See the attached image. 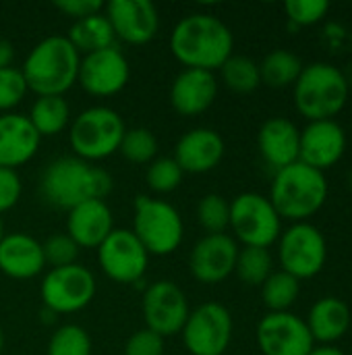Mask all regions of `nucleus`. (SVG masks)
I'll list each match as a JSON object with an SVG mask.
<instances>
[{
	"mask_svg": "<svg viewBox=\"0 0 352 355\" xmlns=\"http://www.w3.org/2000/svg\"><path fill=\"white\" fill-rule=\"evenodd\" d=\"M170 50L185 69L214 73L232 56L234 35L222 19L210 12H193L174 25Z\"/></svg>",
	"mask_w": 352,
	"mask_h": 355,
	"instance_id": "1",
	"label": "nucleus"
},
{
	"mask_svg": "<svg viewBox=\"0 0 352 355\" xmlns=\"http://www.w3.org/2000/svg\"><path fill=\"white\" fill-rule=\"evenodd\" d=\"M110 191V173L77 156H60L52 160L44 168L39 181V193L44 202L66 212L87 200H104Z\"/></svg>",
	"mask_w": 352,
	"mask_h": 355,
	"instance_id": "2",
	"label": "nucleus"
},
{
	"mask_svg": "<svg viewBox=\"0 0 352 355\" xmlns=\"http://www.w3.org/2000/svg\"><path fill=\"white\" fill-rule=\"evenodd\" d=\"M81 54L66 35H50L35 44L23 60L21 73L35 96H64L79 75Z\"/></svg>",
	"mask_w": 352,
	"mask_h": 355,
	"instance_id": "3",
	"label": "nucleus"
},
{
	"mask_svg": "<svg viewBox=\"0 0 352 355\" xmlns=\"http://www.w3.org/2000/svg\"><path fill=\"white\" fill-rule=\"evenodd\" d=\"M326 173L315 171L303 162H295L274 173L270 187V202L282 220L309 223L328 200Z\"/></svg>",
	"mask_w": 352,
	"mask_h": 355,
	"instance_id": "4",
	"label": "nucleus"
},
{
	"mask_svg": "<svg viewBox=\"0 0 352 355\" xmlns=\"http://www.w3.org/2000/svg\"><path fill=\"white\" fill-rule=\"evenodd\" d=\"M349 79L330 62H311L303 67L293 85L295 106L307 121H330L349 102Z\"/></svg>",
	"mask_w": 352,
	"mask_h": 355,
	"instance_id": "5",
	"label": "nucleus"
},
{
	"mask_svg": "<svg viewBox=\"0 0 352 355\" xmlns=\"http://www.w3.org/2000/svg\"><path fill=\"white\" fill-rule=\"evenodd\" d=\"M127 127L122 116L108 106H91L75 116L68 141L77 158L95 162L118 152Z\"/></svg>",
	"mask_w": 352,
	"mask_h": 355,
	"instance_id": "6",
	"label": "nucleus"
},
{
	"mask_svg": "<svg viewBox=\"0 0 352 355\" xmlns=\"http://www.w3.org/2000/svg\"><path fill=\"white\" fill-rule=\"evenodd\" d=\"M131 231L149 256H168L183 243L185 225L172 204L149 196H139L135 200Z\"/></svg>",
	"mask_w": 352,
	"mask_h": 355,
	"instance_id": "7",
	"label": "nucleus"
},
{
	"mask_svg": "<svg viewBox=\"0 0 352 355\" xmlns=\"http://www.w3.org/2000/svg\"><path fill=\"white\" fill-rule=\"evenodd\" d=\"M230 229L243 248H270L282 235V218L270 198L245 191L230 202Z\"/></svg>",
	"mask_w": 352,
	"mask_h": 355,
	"instance_id": "8",
	"label": "nucleus"
},
{
	"mask_svg": "<svg viewBox=\"0 0 352 355\" xmlns=\"http://www.w3.org/2000/svg\"><path fill=\"white\" fill-rule=\"evenodd\" d=\"M278 260L282 270L299 281L317 277L328 260L324 233L311 223L290 225L278 239Z\"/></svg>",
	"mask_w": 352,
	"mask_h": 355,
	"instance_id": "9",
	"label": "nucleus"
},
{
	"mask_svg": "<svg viewBox=\"0 0 352 355\" xmlns=\"http://www.w3.org/2000/svg\"><path fill=\"white\" fill-rule=\"evenodd\" d=\"M232 329L228 308L207 302L189 314L180 335L191 355H224L232 341Z\"/></svg>",
	"mask_w": 352,
	"mask_h": 355,
	"instance_id": "10",
	"label": "nucleus"
},
{
	"mask_svg": "<svg viewBox=\"0 0 352 355\" xmlns=\"http://www.w3.org/2000/svg\"><path fill=\"white\" fill-rule=\"evenodd\" d=\"M41 302L52 314H73L87 308L95 295V277L81 264L50 268L41 281Z\"/></svg>",
	"mask_w": 352,
	"mask_h": 355,
	"instance_id": "11",
	"label": "nucleus"
},
{
	"mask_svg": "<svg viewBox=\"0 0 352 355\" xmlns=\"http://www.w3.org/2000/svg\"><path fill=\"white\" fill-rule=\"evenodd\" d=\"M98 262L114 283H139L147 270L149 254L131 229H114L98 248Z\"/></svg>",
	"mask_w": 352,
	"mask_h": 355,
	"instance_id": "12",
	"label": "nucleus"
},
{
	"mask_svg": "<svg viewBox=\"0 0 352 355\" xmlns=\"http://www.w3.org/2000/svg\"><path fill=\"white\" fill-rule=\"evenodd\" d=\"M145 329L160 337H174L183 331L191 310L185 291L172 281H156L143 293Z\"/></svg>",
	"mask_w": 352,
	"mask_h": 355,
	"instance_id": "13",
	"label": "nucleus"
},
{
	"mask_svg": "<svg viewBox=\"0 0 352 355\" xmlns=\"http://www.w3.org/2000/svg\"><path fill=\"white\" fill-rule=\"evenodd\" d=\"M131 67L118 46H110L81 56L77 83L95 98H108L122 92L129 83Z\"/></svg>",
	"mask_w": 352,
	"mask_h": 355,
	"instance_id": "14",
	"label": "nucleus"
},
{
	"mask_svg": "<svg viewBox=\"0 0 352 355\" xmlns=\"http://www.w3.org/2000/svg\"><path fill=\"white\" fill-rule=\"evenodd\" d=\"M257 345L263 355H309L315 341L301 316L268 312L257 324Z\"/></svg>",
	"mask_w": 352,
	"mask_h": 355,
	"instance_id": "15",
	"label": "nucleus"
},
{
	"mask_svg": "<svg viewBox=\"0 0 352 355\" xmlns=\"http://www.w3.org/2000/svg\"><path fill=\"white\" fill-rule=\"evenodd\" d=\"M239 250L241 248L234 237L226 233L201 237L191 250V275L203 285H218L226 281L234 272Z\"/></svg>",
	"mask_w": 352,
	"mask_h": 355,
	"instance_id": "16",
	"label": "nucleus"
},
{
	"mask_svg": "<svg viewBox=\"0 0 352 355\" xmlns=\"http://www.w3.org/2000/svg\"><path fill=\"white\" fill-rule=\"evenodd\" d=\"M116 40L133 46L147 44L160 29L158 8L149 0H110L104 6Z\"/></svg>",
	"mask_w": 352,
	"mask_h": 355,
	"instance_id": "17",
	"label": "nucleus"
},
{
	"mask_svg": "<svg viewBox=\"0 0 352 355\" xmlns=\"http://www.w3.org/2000/svg\"><path fill=\"white\" fill-rule=\"evenodd\" d=\"M346 152V133L342 125L334 119L330 121H309L301 129L299 144V162L326 173L336 166Z\"/></svg>",
	"mask_w": 352,
	"mask_h": 355,
	"instance_id": "18",
	"label": "nucleus"
},
{
	"mask_svg": "<svg viewBox=\"0 0 352 355\" xmlns=\"http://www.w3.org/2000/svg\"><path fill=\"white\" fill-rule=\"evenodd\" d=\"M224 139L210 127H197L185 133L174 148V160L183 173L201 175L214 171L224 158Z\"/></svg>",
	"mask_w": 352,
	"mask_h": 355,
	"instance_id": "19",
	"label": "nucleus"
},
{
	"mask_svg": "<svg viewBox=\"0 0 352 355\" xmlns=\"http://www.w3.org/2000/svg\"><path fill=\"white\" fill-rule=\"evenodd\" d=\"M218 98V79L212 71L183 69L170 87L172 108L183 116L203 114Z\"/></svg>",
	"mask_w": 352,
	"mask_h": 355,
	"instance_id": "20",
	"label": "nucleus"
},
{
	"mask_svg": "<svg viewBox=\"0 0 352 355\" xmlns=\"http://www.w3.org/2000/svg\"><path fill=\"white\" fill-rule=\"evenodd\" d=\"M301 129L284 116L268 119L257 133V148L268 166L276 171L299 162Z\"/></svg>",
	"mask_w": 352,
	"mask_h": 355,
	"instance_id": "21",
	"label": "nucleus"
},
{
	"mask_svg": "<svg viewBox=\"0 0 352 355\" xmlns=\"http://www.w3.org/2000/svg\"><path fill=\"white\" fill-rule=\"evenodd\" d=\"M114 231L112 210L104 200H87L66 216V235L85 250H98L104 239Z\"/></svg>",
	"mask_w": 352,
	"mask_h": 355,
	"instance_id": "22",
	"label": "nucleus"
},
{
	"mask_svg": "<svg viewBox=\"0 0 352 355\" xmlns=\"http://www.w3.org/2000/svg\"><path fill=\"white\" fill-rule=\"evenodd\" d=\"M39 141L41 137L25 114H0V168L17 171V166L29 162L35 156Z\"/></svg>",
	"mask_w": 352,
	"mask_h": 355,
	"instance_id": "23",
	"label": "nucleus"
},
{
	"mask_svg": "<svg viewBox=\"0 0 352 355\" xmlns=\"http://www.w3.org/2000/svg\"><path fill=\"white\" fill-rule=\"evenodd\" d=\"M46 268L41 243L27 233H8L0 241V272L27 281Z\"/></svg>",
	"mask_w": 352,
	"mask_h": 355,
	"instance_id": "24",
	"label": "nucleus"
},
{
	"mask_svg": "<svg viewBox=\"0 0 352 355\" xmlns=\"http://www.w3.org/2000/svg\"><path fill=\"white\" fill-rule=\"evenodd\" d=\"M305 322L313 341L322 345H334L351 327V310L338 297H322L311 306Z\"/></svg>",
	"mask_w": 352,
	"mask_h": 355,
	"instance_id": "25",
	"label": "nucleus"
},
{
	"mask_svg": "<svg viewBox=\"0 0 352 355\" xmlns=\"http://www.w3.org/2000/svg\"><path fill=\"white\" fill-rule=\"evenodd\" d=\"M68 42L75 46V50L81 54H91L110 46H116V35L114 29L108 21V17L104 12L79 19L73 23V27L68 29Z\"/></svg>",
	"mask_w": 352,
	"mask_h": 355,
	"instance_id": "26",
	"label": "nucleus"
},
{
	"mask_svg": "<svg viewBox=\"0 0 352 355\" xmlns=\"http://www.w3.org/2000/svg\"><path fill=\"white\" fill-rule=\"evenodd\" d=\"M27 119L39 137H52L68 127L71 106L64 96H37Z\"/></svg>",
	"mask_w": 352,
	"mask_h": 355,
	"instance_id": "27",
	"label": "nucleus"
},
{
	"mask_svg": "<svg viewBox=\"0 0 352 355\" xmlns=\"http://www.w3.org/2000/svg\"><path fill=\"white\" fill-rule=\"evenodd\" d=\"M301 58L290 50H274L259 62V77L261 83L274 89H284L297 83L303 71Z\"/></svg>",
	"mask_w": 352,
	"mask_h": 355,
	"instance_id": "28",
	"label": "nucleus"
},
{
	"mask_svg": "<svg viewBox=\"0 0 352 355\" xmlns=\"http://www.w3.org/2000/svg\"><path fill=\"white\" fill-rule=\"evenodd\" d=\"M301 293V281L284 270H274L261 285V300L270 312H290Z\"/></svg>",
	"mask_w": 352,
	"mask_h": 355,
	"instance_id": "29",
	"label": "nucleus"
},
{
	"mask_svg": "<svg viewBox=\"0 0 352 355\" xmlns=\"http://www.w3.org/2000/svg\"><path fill=\"white\" fill-rule=\"evenodd\" d=\"M220 75H222L224 85L230 92H237V94H251L261 85L259 64L249 56L232 54L220 67Z\"/></svg>",
	"mask_w": 352,
	"mask_h": 355,
	"instance_id": "30",
	"label": "nucleus"
},
{
	"mask_svg": "<svg viewBox=\"0 0 352 355\" xmlns=\"http://www.w3.org/2000/svg\"><path fill=\"white\" fill-rule=\"evenodd\" d=\"M237 277L249 287H261L274 272V258L266 248H243L237 256Z\"/></svg>",
	"mask_w": 352,
	"mask_h": 355,
	"instance_id": "31",
	"label": "nucleus"
},
{
	"mask_svg": "<svg viewBox=\"0 0 352 355\" xmlns=\"http://www.w3.org/2000/svg\"><path fill=\"white\" fill-rule=\"evenodd\" d=\"M118 152L124 156V160H129L133 164H149L156 160L158 139L149 129L133 127V129L124 131Z\"/></svg>",
	"mask_w": 352,
	"mask_h": 355,
	"instance_id": "32",
	"label": "nucleus"
},
{
	"mask_svg": "<svg viewBox=\"0 0 352 355\" xmlns=\"http://www.w3.org/2000/svg\"><path fill=\"white\" fill-rule=\"evenodd\" d=\"M197 220L207 235L224 233L230 227V202L220 193H207L197 204Z\"/></svg>",
	"mask_w": 352,
	"mask_h": 355,
	"instance_id": "33",
	"label": "nucleus"
},
{
	"mask_svg": "<svg viewBox=\"0 0 352 355\" xmlns=\"http://www.w3.org/2000/svg\"><path fill=\"white\" fill-rule=\"evenodd\" d=\"M48 355H91V339L79 324H64L50 337Z\"/></svg>",
	"mask_w": 352,
	"mask_h": 355,
	"instance_id": "34",
	"label": "nucleus"
},
{
	"mask_svg": "<svg viewBox=\"0 0 352 355\" xmlns=\"http://www.w3.org/2000/svg\"><path fill=\"white\" fill-rule=\"evenodd\" d=\"M183 175L174 158H156L147 166L145 183L154 193H172L183 183Z\"/></svg>",
	"mask_w": 352,
	"mask_h": 355,
	"instance_id": "35",
	"label": "nucleus"
},
{
	"mask_svg": "<svg viewBox=\"0 0 352 355\" xmlns=\"http://www.w3.org/2000/svg\"><path fill=\"white\" fill-rule=\"evenodd\" d=\"M41 250H44L46 266L62 268V266L77 264V256L81 248L66 233H54L41 243Z\"/></svg>",
	"mask_w": 352,
	"mask_h": 355,
	"instance_id": "36",
	"label": "nucleus"
},
{
	"mask_svg": "<svg viewBox=\"0 0 352 355\" xmlns=\"http://www.w3.org/2000/svg\"><path fill=\"white\" fill-rule=\"evenodd\" d=\"M330 10V4L326 0H288L284 4V12L290 23L299 27H309L319 23Z\"/></svg>",
	"mask_w": 352,
	"mask_h": 355,
	"instance_id": "37",
	"label": "nucleus"
},
{
	"mask_svg": "<svg viewBox=\"0 0 352 355\" xmlns=\"http://www.w3.org/2000/svg\"><path fill=\"white\" fill-rule=\"evenodd\" d=\"M27 83L17 67H8L0 71V112L15 108L27 94Z\"/></svg>",
	"mask_w": 352,
	"mask_h": 355,
	"instance_id": "38",
	"label": "nucleus"
},
{
	"mask_svg": "<svg viewBox=\"0 0 352 355\" xmlns=\"http://www.w3.org/2000/svg\"><path fill=\"white\" fill-rule=\"evenodd\" d=\"M124 355H164V337L149 329H141L129 337Z\"/></svg>",
	"mask_w": 352,
	"mask_h": 355,
	"instance_id": "39",
	"label": "nucleus"
},
{
	"mask_svg": "<svg viewBox=\"0 0 352 355\" xmlns=\"http://www.w3.org/2000/svg\"><path fill=\"white\" fill-rule=\"evenodd\" d=\"M21 191H23V185H21V179L17 175V171H10V168H0V216L15 208L19 198H21Z\"/></svg>",
	"mask_w": 352,
	"mask_h": 355,
	"instance_id": "40",
	"label": "nucleus"
},
{
	"mask_svg": "<svg viewBox=\"0 0 352 355\" xmlns=\"http://www.w3.org/2000/svg\"><path fill=\"white\" fill-rule=\"evenodd\" d=\"M54 6L62 15H66V17H71L75 21L91 17V15H98V12L104 10V4L100 0H56Z\"/></svg>",
	"mask_w": 352,
	"mask_h": 355,
	"instance_id": "41",
	"label": "nucleus"
},
{
	"mask_svg": "<svg viewBox=\"0 0 352 355\" xmlns=\"http://www.w3.org/2000/svg\"><path fill=\"white\" fill-rule=\"evenodd\" d=\"M12 60H15V46L6 37H0V71L12 67Z\"/></svg>",
	"mask_w": 352,
	"mask_h": 355,
	"instance_id": "42",
	"label": "nucleus"
},
{
	"mask_svg": "<svg viewBox=\"0 0 352 355\" xmlns=\"http://www.w3.org/2000/svg\"><path fill=\"white\" fill-rule=\"evenodd\" d=\"M309 355H346L342 349H338L336 345H319V347H313V352Z\"/></svg>",
	"mask_w": 352,
	"mask_h": 355,
	"instance_id": "43",
	"label": "nucleus"
},
{
	"mask_svg": "<svg viewBox=\"0 0 352 355\" xmlns=\"http://www.w3.org/2000/svg\"><path fill=\"white\" fill-rule=\"evenodd\" d=\"M4 235H6V233H4V220H2V216H0V241L4 239Z\"/></svg>",
	"mask_w": 352,
	"mask_h": 355,
	"instance_id": "44",
	"label": "nucleus"
},
{
	"mask_svg": "<svg viewBox=\"0 0 352 355\" xmlns=\"http://www.w3.org/2000/svg\"><path fill=\"white\" fill-rule=\"evenodd\" d=\"M2 349H4V333L0 329V355H2Z\"/></svg>",
	"mask_w": 352,
	"mask_h": 355,
	"instance_id": "45",
	"label": "nucleus"
}]
</instances>
